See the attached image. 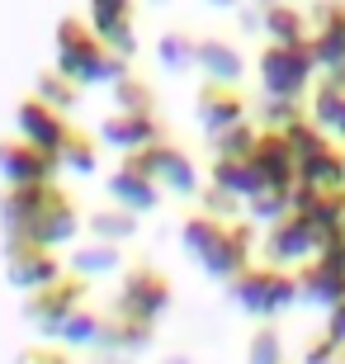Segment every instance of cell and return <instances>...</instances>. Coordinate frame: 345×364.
<instances>
[{
	"instance_id": "obj_1",
	"label": "cell",
	"mask_w": 345,
	"mask_h": 364,
	"mask_svg": "<svg viewBox=\"0 0 345 364\" xmlns=\"http://www.w3.org/2000/svg\"><path fill=\"white\" fill-rule=\"evenodd\" d=\"M0 228H5V237L62 251L80 237V208L57 180L5 185L0 189Z\"/></svg>"
},
{
	"instance_id": "obj_2",
	"label": "cell",
	"mask_w": 345,
	"mask_h": 364,
	"mask_svg": "<svg viewBox=\"0 0 345 364\" xmlns=\"http://www.w3.org/2000/svg\"><path fill=\"white\" fill-rule=\"evenodd\" d=\"M255 223H227V218H213L203 208H189L185 223H180V246L185 256L199 265L208 279L227 284L241 265H251V242H255Z\"/></svg>"
},
{
	"instance_id": "obj_3",
	"label": "cell",
	"mask_w": 345,
	"mask_h": 364,
	"mask_svg": "<svg viewBox=\"0 0 345 364\" xmlns=\"http://www.w3.org/2000/svg\"><path fill=\"white\" fill-rule=\"evenodd\" d=\"M53 48H57V62L53 67L62 76L85 90V85H114L119 76H128V57H119L114 48L95 38L90 19H80V14H62L53 28Z\"/></svg>"
},
{
	"instance_id": "obj_4",
	"label": "cell",
	"mask_w": 345,
	"mask_h": 364,
	"mask_svg": "<svg viewBox=\"0 0 345 364\" xmlns=\"http://www.w3.org/2000/svg\"><path fill=\"white\" fill-rule=\"evenodd\" d=\"M227 298H232V308L246 312V317H255V322H279L284 312L298 303V279H293V270H284V265H241L232 279L223 284Z\"/></svg>"
},
{
	"instance_id": "obj_5",
	"label": "cell",
	"mask_w": 345,
	"mask_h": 364,
	"mask_svg": "<svg viewBox=\"0 0 345 364\" xmlns=\"http://www.w3.org/2000/svg\"><path fill=\"white\" fill-rule=\"evenodd\" d=\"M175 303V279L161 265H152V260H128V270H123L119 279V294H114V308L119 317H128V322H147L156 326L166 312H171Z\"/></svg>"
},
{
	"instance_id": "obj_6",
	"label": "cell",
	"mask_w": 345,
	"mask_h": 364,
	"mask_svg": "<svg viewBox=\"0 0 345 364\" xmlns=\"http://www.w3.org/2000/svg\"><path fill=\"white\" fill-rule=\"evenodd\" d=\"M255 71H260V85H265L270 100H303V90L312 85V71H317V57H312V43H270L255 57Z\"/></svg>"
},
{
	"instance_id": "obj_7",
	"label": "cell",
	"mask_w": 345,
	"mask_h": 364,
	"mask_svg": "<svg viewBox=\"0 0 345 364\" xmlns=\"http://www.w3.org/2000/svg\"><path fill=\"white\" fill-rule=\"evenodd\" d=\"M90 303V279H80V274H57L53 284H43L33 294H24V322L38 331V341H53L57 326L67 322L76 308Z\"/></svg>"
},
{
	"instance_id": "obj_8",
	"label": "cell",
	"mask_w": 345,
	"mask_h": 364,
	"mask_svg": "<svg viewBox=\"0 0 345 364\" xmlns=\"http://www.w3.org/2000/svg\"><path fill=\"white\" fill-rule=\"evenodd\" d=\"M128 161L137 166V171H147V176L156 180V189L166 194H180V199H194L199 194V166H194V156H189L180 142H171V137H161V142H152V147H137V151H123Z\"/></svg>"
},
{
	"instance_id": "obj_9",
	"label": "cell",
	"mask_w": 345,
	"mask_h": 364,
	"mask_svg": "<svg viewBox=\"0 0 345 364\" xmlns=\"http://www.w3.org/2000/svg\"><path fill=\"white\" fill-rule=\"evenodd\" d=\"M5 284L19 289V294H33L43 284H53L57 274H67V260L57 256L53 246L38 242H19V237H5Z\"/></svg>"
},
{
	"instance_id": "obj_10",
	"label": "cell",
	"mask_w": 345,
	"mask_h": 364,
	"mask_svg": "<svg viewBox=\"0 0 345 364\" xmlns=\"http://www.w3.org/2000/svg\"><path fill=\"white\" fill-rule=\"evenodd\" d=\"M194 119H199V133L213 142V137H223L227 128H237V123L251 119V105H246L241 85L199 81V90H194Z\"/></svg>"
},
{
	"instance_id": "obj_11",
	"label": "cell",
	"mask_w": 345,
	"mask_h": 364,
	"mask_svg": "<svg viewBox=\"0 0 345 364\" xmlns=\"http://www.w3.org/2000/svg\"><path fill=\"white\" fill-rule=\"evenodd\" d=\"M345 246V242H341ZM341 246L336 251H322V256L303 260L293 279H298V303H312V308H331L345 298V265H341Z\"/></svg>"
},
{
	"instance_id": "obj_12",
	"label": "cell",
	"mask_w": 345,
	"mask_h": 364,
	"mask_svg": "<svg viewBox=\"0 0 345 364\" xmlns=\"http://www.w3.org/2000/svg\"><path fill=\"white\" fill-rule=\"evenodd\" d=\"M62 171V156L57 151H43L24 137H0V180L5 185H38V180H57Z\"/></svg>"
},
{
	"instance_id": "obj_13",
	"label": "cell",
	"mask_w": 345,
	"mask_h": 364,
	"mask_svg": "<svg viewBox=\"0 0 345 364\" xmlns=\"http://www.w3.org/2000/svg\"><path fill=\"white\" fill-rule=\"evenodd\" d=\"M85 5H90L95 38L133 62L137 57V0H85Z\"/></svg>"
},
{
	"instance_id": "obj_14",
	"label": "cell",
	"mask_w": 345,
	"mask_h": 364,
	"mask_svg": "<svg viewBox=\"0 0 345 364\" xmlns=\"http://www.w3.org/2000/svg\"><path fill=\"white\" fill-rule=\"evenodd\" d=\"M14 133L24 137V142H33V147H43V151H62V142L71 133V119L62 109L43 105L38 95H24L14 105Z\"/></svg>"
},
{
	"instance_id": "obj_15",
	"label": "cell",
	"mask_w": 345,
	"mask_h": 364,
	"mask_svg": "<svg viewBox=\"0 0 345 364\" xmlns=\"http://www.w3.org/2000/svg\"><path fill=\"white\" fill-rule=\"evenodd\" d=\"M246 161L255 166V176L265 189H293L298 185V156H293L289 137L279 133V128H260L255 133V147Z\"/></svg>"
},
{
	"instance_id": "obj_16",
	"label": "cell",
	"mask_w": 345,
	"mask_h": 364,
	"mask_svg": "<svg viewBox=\"0 0 345 364\" xmlns=\"http://www.w3.org/2000/svg\"><path fill=\"white\" fill-rule=\"evenodd\" d=\"M95 137H100V147H114L123 156V151H137V147L161 142V137H166V119H161V114H128V109H114V114H105V123L95 128Z\"/></svg>"
},
{
	"instance_id": "obj_17",
	"label": "cell",
	"mask_w": 345,
	"mask_h": 364,
	"mask_svg": "<svg viewBox=\"0 0 345 364\" xmlns=\"http://www.w3.org/2000/svg\"><path fill=\"white\" fill-rule=\"evenodd\" d=\"M105 189H109V203H119V208H128V213H152V208H161V189L156 180L147 176V171H137L128 156H119V166L105 176Z\"/></svg>"
},
{
	"instance_id": "obj_18",
	"label": "cell",
	"mask_w": 345,
	"mask_h": 364,
	"mask_svg": "<svg viewBox=\"0 0 345 364\" xmlns=\"http://www.w3.org/2000/svg\"><path fill=\"white\" fill-rule=\"evenodd\" d=\"M194 67L203 71V81L241 85V76H246V57H241L227 38H218V33H203V38L194 43Z\"/></svg>"
},
{
	"instance_id": "obj_19",
	"label": "cell",
	"mask_w": 345,
	"mask_h": 364,
	"mask_svg": "<svg viewBox=\"0 0 345 364\" xmlns=\"http://www.w3.org/2000/svg\"><path fill=\"white\" fill-rule=\"evenodd\" d=\"M67 270L80 274V279H100V274H119V270H128V256H123V246H114V242L85 237V242H71Z\"/></svg>"
},
{
	"instance_id": "obj_20",
	"label": "cell",
	"mask_w": 345,
	"mask_h": 364,
	"mask_svg": "<svg viewBox=\"0 0 345 364\" xmlns=\"http://www.w3.org/2000/svg\"><path fill=\"white\" fill-rule=\"evenodd\" d=\"M208 185L223 189V194H232V199H241V203L251 199L255 189H265V185H260V176H255V166L246 161V156H213Z\"/></svg>"
},
{
	"instance_id": "obj_21",
	"label": "cell",
	"mask_w": 345,
	"mask_h": 364,
	"mask_svg": "<svg viewBox=\"0 0 345 364\" xmlns=\"http://www.w3.org/2000/svg\"><path fill=\"white\" fill-rule=\"evenodd\" d=\"M80 228H85V237H100V242H114V246H128L137 237V213H128V208H119V203H105V208H90V213L80 218Z\"/></svg>"
},
{
	"instance_id": "obj_22",
	"label": "cell",
	"mask_w": 345,
	"mask_h": 364,
	"mask_svg": "<svg viewBox=\"0 0 345 364\" xmlns=\"http://www.w3.org/2000/svg\"><path fill=\"white\" fill-rule=\"evenodd\" d=\"M307 43H312L317 67H327V71L345 67V5H331V10L322 14V28L307 33Z\"/></svg>"
},
{
	"instance_id": "obj_23",
	"label": "cell",
	"mask_w": 345,
	"mask_h": 364,
	"mask_svg": "<svg viewBox=\"0 0 345 364\" xmlns=\"http://www.w3.org/2000/svg\"><path fill=\"white\" fill-rule=\"evenodd\" d=\"M152 331H156V326L128 322V317H119V312H105L100 346H109V350H147V346H152Z\"/></svg>"
},
{
	"instance_id": "obj_24",
	"label": "cell",
	"mask_w": 345,
	"mask_h": 364,
	"mask_svg": "<svg viewBox=\"0 0 345 364\" xmlns=\"http://www.w3.org/2000/svg\"><path fill=\"white\" fill-rule=\"evenodd\" d=\"M194 43H199V33H189V28H166V33H161V43H156L161 71H171V76L194 71Z\"/></svg>"
},
{
	"instance_id": "obj_25",
	"label": "cell",
	"mask_w": 345,
	"mask_h": 364,
	"mask_svg": "<svg viewBox=\"0 0 345 364\" xmlns=\"http://www.w3.org/2000/svg\"><path fill=\"white\" fill-rule=\"evenodd\" d=\"M100 326H105V312L85 303V308H76L67 322L57 326V336H53V341H57V346H67V350H80V346H100Z\"/></svg>"
},
{
	"instance_id": "obj_26",
	"label": "cell",
	"mask_w": 345,
	"mask_h": 364,
	"mask_svg": "<svg viewBox=\"0 0 345 364\" xmlns=\"http://www.w3.org/2000/svg\"><path fill=\"white\" fill-rule=\"evenodd\" d=\"M28 95H38L43 105L62 109V114H71V109L80 105V85L71 81V76H62L57 67H43L38 76H33V90H28Z\"/></svg>"
},
{
	"instance_id": "obj_27",
	"label": "cell",
	"mask_w": 345,
	"mask_h": 364,
	"mask_svg": "<svg viewBox=\"0 0 345 364\" xmlns=\"http://www.w3.org/2000/svg\"><path fill=\"white\" fill-rule=\"evenodd\" d=\"M57 156H62V166L76 171V176H95V171H100V137L71 123V133H67V142H62Z\"/></svg>"
},
{
	"instance_id": "obj_28",
	"label": "cell",
	"mask_w": 345,
	"mask_h": 364,
	"mask_svg": "<svg viewBox=\"0 0 345 364\" xmlns=\"http://www.w3.org/2000/svg\"><path fill=\"white\" fill-rule=\"evenodd\" d=\"M312 123H317L322 133H336L345 137V90L331 81H322L317 95H312Z\"/></svg>"
},
{
	"instance_id": "obj_29",
	"label": "cell",
	"mask_w": 345,
	"mask_h": 364,
	"mask_svg": "<svg viewBox=\"0 0 345 364\" xmlns=\"http://www.w3.org/2000/svg\"><path fill=\"white\" fill-rule=\"evenodd\" d=\"M109 95H114V109H128V114H156V90H152V81H142V76H133V71L109 85Z\"/></svg>"
},
{
	"instance_id": "obj_30",
	"label": "cell",
	"mask_w": 345,
	"mask_h": 364,
	"mask_svg": "<svg viewBox=\"0 0 345 364\" xmlns=\"http://www.w3.org/2000/svg\"><path fill=\"white\" fill-rule=\"evenodd\" d=\"M284 336H279V322H255L251 341H246V364H284Z\"/></svg>"
},
{
	"instance_id": "obj_31",
	"label": "cell",
	"mask_w": 345,
	"mask_h": 364,
	"mask_svg": "<svg viewBox=\"0 0 345 364\" xmlns=\"http://www.w3.org/2000/svg\"><path fill=\"white\" fill-rule=\"evenodd\" d=\"M265 33H270V43H303L307 38L303 10H293V5H270L265 10Z\"/></svg>"
},
{
	"instance_id": "obj_32",
	"label": "cell",
	"mask_w": 345,
	"mask_h": 364,
	"mask_svg": "<svg viewBox=\"0 0 345 364\" xmlns=\"http://www.w3.org/2000/svg\"><path fill=\"white\" fill-rule=\"evenodd\" d=\"M208 147H213V156H251V147H255V128H251V119L237 123V128H227L223 137H213Z\"/></svg>"
},
{
	"instance_id": "obj_33",
	"label": "cell",
	"mask_w": 345,
	"mask_h": 364,
	"mask_svg": "<svg viewBox=\"0 0 345 364\" xmlns=\"http://www.w3.org/2000/svg\"><path fill=\"white\" fill-rule=\"evenodd\" d=\"M14 364H71V350L57 346V341H33V346H24L14 355Z\"/></svg>"
},
{
	"instance_id": "obj_34",
	"label": "cell",
	"mask_w": 345,
	"mask_h": 364,
	"mask_svg": "<svg viewBox=\"0 0 345 364\" xmlns=\"http://www.w3.org/2000/svg\"><path fill=\"white\" fill-rule=\"evenodd\" d=\"M336 360H341V346H336V341H327V336L307 341V350H303V364H336Z\"/></svg>"
},
{
	"instance_id": "obj_35",
	"label": "cell",
	"mask_w": 345,
	"mask_h": 364,
	"mask_svg": "<svg viewBox=\"0 0 345 364\" xmlns=\"http://www.w3.org/2000/svg\"><path fill=\"white\" fill-rule=\"evenodd\" d=\"M322 336L336 341V346H345V298L327 308V326H322Z\"/></svg>"
},
{
	"instance_id": "obj_36",
	"label": "cell",
	"mask_w": 345,
	"mask_h": 364,
	"mask_svg": "<svg viewBox=\"0 0 345 364\" xmlns=\"http://www.w3.org/2000/svg\"><path fill=\"white\" fill-rule=\"evenodd\" d=\"M208 5H213V10H237L241 0H208Z\"/></svg>"
},
{
	"instance_id": "obj_37",
	"label": "cell",
	"mask_w": 345,
	"mask_h": 364,
	"mask_svg": "<svg viewBox=\"0 0 345 364\" xmlns=\"http://www.w3.org/2000/svg\"><path fill=\"white\" fill-rule=\"evenodd\" d=\"M161 364H194V360H189V355H166Z\"/></svg>"
},
{
	"instance_id": "obj_38",
	"label": "cell",
	"mask_w": 345,
	"mask_h": 364,
	"mask_svg": "<svg viewBox=\"0 0 345 364\" xmlns=\"http://www.w3.org/2000/svg\"><path fill=\"white\" fill-rule=\"evenodd\" d=\"M336 364H345V346H341V360H336Z\"/></svg>"
},
{
	"instance_id": "obj_39",
	"label": "cell",
	"mask_w": 345,
	"mask_h": 364,
	"mask_svg": "<svg viewBox=\"0 0 345 364\" xmlns=\"http://www.w3.org/2000/svg\"><path fill=\"white\" fill-rule=\"evenodd\" d=\"M341 265H345V246H341Z\"/></svg>"
},
{
	"instance_id": "obj_40",
	"label": "cell",
	"mask_w": 345,
	"mask_h": 364,
	"mask_svg": "<svg viewBox=\"0 0 345 364\" xmlns=\"http://www.w3.org/2000/svg\"><path fill=\"white\" fill-rule=\"evenodd\" d=\"M284 364H293V360H284Z\"/></svg>"
}]
</instances>
